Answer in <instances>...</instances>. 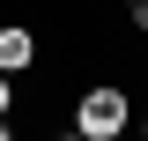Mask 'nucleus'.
<instances>
[{
    "mask_svg": "<svg viewBox=\"0 0 148 141\" xmlns=\"http://www.w3.org/2000/svg\"><path fill=\"white\" fill-rule=\"evenodd\" d=\"M74 126H82L89 141H104V134H126V126H133V104H126V89H111V82L82 89V104H74Z\"/></svg>",
    "mask_w": 148,
    "mask_h": 141,
    "instance_id": "nucleus-1",
    "label": "nucleus"
},
{
    "mask_svg": "<svg viewBox=\"0 0 148 141\" xmlns=\"http://www.w3.org/2000/svg\"><path fill=\"white\" fill-rule=\"evenodd\" d=\"M37 59V37L22 30V22H8V30H0V74H22Z\"/></svg>",
    "mask_w": 148,
    "mask_h": 141,
    "instance_id": "nucleus-2",
    "label": "nucleus"
},
{
    "mask_svg": "<svg viewBox=\"0 0 148 141\" xmlns=\"http://www.w3.org/2000/svg\"><path fill=\"white\" fill-rule=\"evenodd\" d=\"M8 104H15V74H0V119H8Z\"/></svg>",
    "mask_w": 148,
    "mask_h": 141,
    "instance_id": "nucleus-3",
    "label": "nucleus"
},
{
    "mask_svg": "<svg viewBox=\"0 0 148 141\" xmlns=\"http://www.w3.org/2000/svg\"><path fill=\"white\" fill-rule=\"evenodd\" d=\"M133 30H148V0H133Z\"/></svg>",
    "mask_w": 148,
    "mask_h": 141,
    "instance_id": "nucleus-4",
    "label": "nucleus"
},
{
    "mask_svg": "<svg viewBox=\"0 0 148 141\" xmlns=\"http://www.w3.org/2000/svg\"><path fill=\"white\" fill-rule=\"evenodd\" d=\"M0 141H15V126H8V119H0Z\"/></svg>",
    "mask_w": 148,
    "mask_h": 141,
    "instance_id": "nucleus-5",
    "label": "nucleus"
},
{
    "mask_svg": "<svg viewBox=\"0 0 148 141\" xmlns=\"http://www.w3.org/2000/svg\"><path fill=\"white\" fill-rule=\"evenodd\" d=\"M59 141H89V134H82V126H74V134H59Z\"/></svg>",
    "mask_w": 148,
    "mask_h": 141,
    "instance_id": "nucleus-6",
    "label": "nucleus"
},
{
    "mask_svg": "<svg viewBox=\"0 0 148 141\" xmlns=\"http://www.w3.org/2000/svg\"><path fill=\"white\" fill-rule=\"evenodd\" d=\"M104 141H126V134H104Z\"/></svg>",
    "mask_w": 148,
    "mask_h": 141,
    "instance_id": "nucleus-7",
    "label": "nucleus"
},
{
    "mask_svg": "<svg viewBox=\"0 0 148 141\" xmlns=\"http://www.w3.org/2000/svg\"><path fill=\"white\" fill-rule=\"evenodd\" d=\"M141 134H148V126H141Z\"/></svg>",
    "mask_w": 148,
    "mask_h": 141,
    "instance_id": "nucleus-8",
    "label": "nucleus"
},
{
    "mask_svg": "<svg viewBox=\"0 0 148 141\" xmlns=\"http://www.w3.org/2000/svg\"><path fill=\"white\" fill-rule=\"evenodd\" d=\"M126 8H133V0H126Z\"/></svg>",
    "mask_w": 148,
    "mask_h": 141,
    "instance_id": "nucleus-9",
    "label": "nucleus"
}]
</instances>
